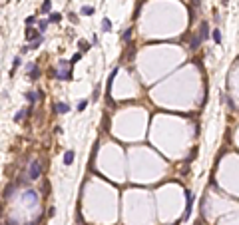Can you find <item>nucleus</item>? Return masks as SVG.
Masks as SVG:
<instances>
[{"label": "nucleus", "instance_id": "1", "mask_svg": "<svg viewBox=\"0 0 239 225\" xmlns=\"http://www.w3.org/2000/svg\"><path fill=\"white\" fill-rule=\"evenodd\" d=\"M60 72H56V78L58 80H68V78H72V74L68 72V68H70V64L68 62H60Z\"/></svg>", "mask_w": 239, "mask_h": 225}, {"label": "nucleus", "instance_id": "2", "mask_svg": "<svg viewBox=\"0 0 239 225\" xmlns=\"http://www.w3.org/2000/svg\"><path fill=\"white\" fill-rule=\"evenodd\" d=\"M40 171H42L40 163H38V161H32V163H30V169H28V177H30V179H38V177H40Z\"/></svg>", "mask_w": 239, "mask_h": 225}, {"label": "nucleus", "instance_id": "3", "mask_svg": "<svg viewBox=\"0 0 239 225\" xmlns=\"http://www.w3.org/2000/svg\"><path fill=\"white\" fill-rule=\"evenodd\" d=\"M185 199H187V205H185V213H183V219H187L189 213H191V205H193V193L185 191Z\"/></svg>", "mask_w": 239, "mask_h": 225}, {"label": "nucleus", "instance_id": "4", "mask_svg": "<svg viewBox=\"0 0 239 225\" xmlns=\"http://www.w3.org/2000/svg\"><path fill=\"white\" fill-rule=\"evenodd\" d=\"M28 72H30V80H38L40 78V70H38V66L36 64H28Z\"/></svg>", "mask_w": 239, "mask_h": 225}, {"label": "nucleus", "instance_id": "5", "mask_svg": "<svg viewBox=\"0 0 239 225\" xmlns=\"http://www.w3.org/2000/svg\"><path fill=\"white\" fill-rule=\"evenodd\" d=\"M54 110H56L58 114H68V104H64V102H58V104H54Z\"/></svg>", "mask_w": 239, "mask_h": 225}, {"label": "nucleus", "instance_id": "6", "mask_svg": "<svg viewBox=\"0 0 239 225\" xmlns=\"http://www.w3.org/2000/svg\"><path fill=\"white\" fill-rule=\"evenodd\" d=\"M22 197H26L30 203H36V201H38V195H36V191H26Z\"/></svg>", "mask_w": 239, "mask_h": 225}, {"label": "nucleus", "instance_id": "7", "mask_svg": "<svg viewBox=\"0 0 239 225\" xmlns=\"http://www.w3.org/2000/svg\"><path fill=\"white\" fill-rule=\"evenodd\" d=\"M38 36H40V32H36V30H32V28L26 30V40H36Z\"/></svg>", "mask_w": 239, "mask_h": 225}, {"label": "nucleus", "instance_id": "8", "mask_svg": "<svg viewBox=\"0 0 239 225\" xmlns=\"http://www.w3.org/2000/svg\"><path fill=\"white\" fill-rule=\"evenodd\" d=\"M72 161H74V151H66L64 154V163L66 165H72Z\"/></svg>", "mask_w": 239, "mask_h": 225}, {"label": "nucleus", "instance_id": "9", "mask_svg": "<svg viewBox=\"0 0 239 225\" xmlns=\"http://www.w3.org/2000/svg\"><path fill=\"white\" fill-rule=\"evenodd\" d=\"M62 20V14H58V12H54V14H50V18H48V22H60Z\"/></svg>", "mask_w": 239, "mask_h": 225}, {"label": "nucleus", "instance_id": "10", "mask_svg": "<svg viewBox=\"0 0 239 225\" xmlns=\"http://www.w3.org/2000/svg\"><path fill=\"white\" fill-rule=\"evenodd\" d=\"M205 38H207V22H201V36H199V40L203 42Z\"/></svg>", "mask_w": 239, "mask_h": 225}, {"label": "nucleus", "instance_id": "11", "mask_svg": "<svg viewBox=\"0 0 239 225\" xmlns=\"http://www.w3.org/2000/svg\"><path fill=\"white\" fill-rule=\"evenodd\" d=\"M102 28L106 30V32H110V30H112V22H110L108 18H104V20H102Z\"/></svg>", "mask_w": 239, "mask_h": 225}, {"label": "nucleus", "instance_id": "12", "mask_svg": "<svg viewBox=\"0 0 239 225\" xmlns=\"http://www.w3.org/2000/svg\"><path fill=\"white\" fill-rule=\"evenodd\" d=\"M38 96H40L38 92H30V94H28V102H30V104H34V102L38 100Z\"/></svg>", "mask_w": 239, "mask_h": 225}, {"label": "nucleus", "instance_id": "13", "mask_svg": "<svg viewBox=\"0 0 239 225\" xmlns=\"http://www.w3.org/2000/svg\"><path fill=\"white\" fill-rule=\"evenodd\" d=\"M50 8H52V2H50V0H46L44 4H42V12H50Z\"/></svg>", "mask_w": 239, "mask_h": 225}, {"label": "nucleus", "instance_id": "14", "mask_svg": "<svg viewBox=\"0 0 239 225\" xmlns=\"http://www.w3.org/2000/svg\"><path fill=\"white\" fill-rule=\"evenodd\" d=\"M211 34H213V40H215L217 44H219V42H221V32H219V30H213Z\"/></svg>", "mask_w": 239, "mask_h": 225}, {"label": "nucleus", "instance_id": "15", "mask_svg": "<svg viewBox=\"0 0 239 225\" xmlns=\"http://www.w3.org/2000/svg\"><path fill=\"white\" fill-rule=\"evenodd\" d=\"M197 44H201V40H199V36H195L193 40H191V50H195V48H197Z\"/></svg>", "mask_w": 239, "mask_h": 225}, {"label": "nucleus", "instance_id": "16", "mask_svg": "<svg viewBox=\"0 0 239 225\" xmlns=\"http://www.w3.org/2000/svg\"><path fill=\"white\" fill-rule=\"evenodd\" d=\"M82 14H94V8L92 6H84L82 8Z\"/></svg>", "mask_w": 239, "mask_h": 225}, {"label": "nucleus", "instance_id": "17", "mask_svg": "<svg viewBox=\"0 0 239 225\" xmlns=\"http://www.w3.org/2000/svg\"><path fill=\"white\" fill-rule=\"evenodd\" d=\"M24 116H26V112H24V110H20V112L16 114V118H14V120H16V122H20V120H22Z\"/></svg>", "mask_w": 239, "mask_h": 225}, {"label": "nucleus", "instance_id": "18", "mask_svg": "<svg viewBox=\"0 0 239 225\" xmlns=\"http://www.w3.org/2000/svg\"><path fill=\"white\" fill-rule=\"evenodd\" d=\"M36 22V18L34 16H30V18H26V26H28V28H30V26H32V24Z\"/></svg>", "mask_w": 239, "mask_h": 225}, {"label": "nucleus", "instance_id": "19", "mask_svg": "<svg viewBox=\"0 0 239 225\" xmlns=\"http://www.w3.org/2000/svg\"><path fill=\"white\" fill-rule=\"evenodd\" d=\"M12 191H14V187H6V193H4V195L10 199V197H12Z\"/></svg>", "mask_w": 239, "mask_h": 225}, {"label": "nucleus", "instance_id": "20", "mask_svg": "<svg viewBox=\"0 0 239 225\" xmlns=\"http://www.w3.org/2000/svg\"><path fill=\"white\" fill-rule=\"evenodd\" d=\"M86 106H88V102H86V100H84V102H80V104H78V110H80V112H82V110H84Z\"/></svg>", "mask_w": 239, "mask_h": 225}, {"label": "nucleus", "instance_id": "21", "mask_svg": "<svg viewBox=\"0 0 239 225\" xmlns=\"http://www.w3.org/2000/svg\"><path fill=\"white\" fill-rule=\"evenodd\" d=\"M80 48H82V52H86V50L90 48V44H86V42H80Z\"/></svg>", "mask_w": 239, "mask_h": 225}, {"label": "nucleus", "instance_id": "22", "mask_svg": "<svg viewBox=\"0 0 239 225\" xmlns=\"http://www.w3.org/2000/svg\"><path fill=\"white\" fill-rule=\"evenodd\" d=\"M46 26H48V22H46V20H42V22H40V32H44Z\"/></svg>", "mask_w": 239, "mask_h": 225}, {"label": "nucleus", "instance_id": "23", "mask_svg": "<svg viewBox=\"0 0 239 225\" xmlns=\"http://www.w3.org/2000/svg\"><path fill=\"white\" fill-rule=\"evenodd\" d=\"M80 58H82V54H76V56H74V58H72V62H70V64H74V62H78V60H80Z\"/></svg>", "mask_w": 239, "mask_h": 225}, {"label": "nucleus", "instance_id": "24", "mask_svg": "<svg viewBox=\"0 0 239 225\" xmlns=\"http://www.w3.org/2000/svg\"><path fill=\"white\" fill-rule=\"evenodd\" d=\"M6 225H16V221H12V219H10V221H8Z\"/></svg>", "mask_w": 239, "mask_h": 225}, {"label": "nucleus", "instance_id": "25", "mask_svg": "<svg viewBox=\"0 0 239 225\" xmlns=\"http://www.w3.org/2000/svg\"><path fill=\"white\" fill-rule=\"evenodd\" d=\"M28 225H36V221H34V223H28Z\"/></svg>", "mask_w": 239, "mask_h": 225}, {"label": "nucleus", "instance_id": "26", "mask_svg": "<svg viewBox=\"0 0 239 225\" xmlns=\"http://www.w3.org/2000/svg\"><path fill=\"white\" fill-rule=\"evenodd\" d=\"M225 2H227V0H225Z\"/></svg>", "mask_w": 239, "mask_h": 225}]
</instances>
